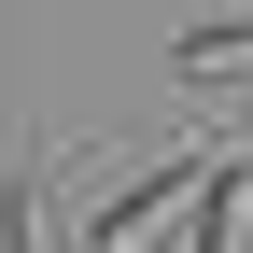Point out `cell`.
<instances>
[{"label":"cell","instance_id":"cell-3","mask_svg":"<svg viewBox=\"0 0 253 253\" xmlns=\"http://www.w3.org/2000/svg\"><path fill=\"white\" fill-rule=\"evenodd\" d=\"M183 71H197V84H239V71H253V14H211V28H183Z\"/></svg>","mask_w":253,"mask_h":253},{"label":"cell","instance_id":"cell-4","mask_svg":"<svg viewBox=\"0 0 253 253\" xmlns=\"http://www.w3.org/2000/svg\"><path fill=\"white\" fill-rule=\"evenodd\" d=\"M0 253H56V225H42V169L0 183Z\"/></svg>","mask_w":253,"mask_h":253},{"label":"cell","instance_id":"cell-5","mask_svg":"<svg viewBox=\"0 0 253 253\" xmlns=\"http://www.w3.org/2000/svg\"><path fill=\"white\" fill-rule=\"evenodd\" d=\"M239 126H253V99H239Z\"/></svg>","mask_w":253,"mask_h":253},{"label":"cell","instance_id":"cell-2","mask_svg":"<svg viewBox=\"0 0 253 253\" xmlns=\"http://www.w3.org/2000/svg\"><path fill=\"white\" fill-rule=\"evenodd\" d=\"M239 239H253V169H239V155H211L197 211H183V253H239Z\"/></svg>","mask_w":253,"mask_h":253},{"label":"cell","instance_id":"cell-1","mask_svg":"<svg viewBox=\"0 0 253 253\" xmlns=\"http://www.w3.org/2000/svg\"><path fill=\"white\" fill-rule=\"evenodd\" d=\"M197 183H211V155H169V169H141L126 197L84 225V253H169V225L197 211Z\"/></svg>","mask_w":253,"mask_h":253}]
</instances>
